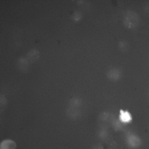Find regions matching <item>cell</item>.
I'll use <instances>...</instances> for the list:
<instances>
[{"label":"cell","mask_w":149,"mask_h":149,"mask_svg":"<svg viewBox=\"0 0 149 149\" xmlns=\"http://www.w3.org/2000/svg\"><path fill=\"white\" fill-rule=\"evenodd\" d=\"M39 52L36 49H33L29 51L26 55L27 59L30 61H33L36 60L39 57Z\"/></svg>","instance_id":"2"},{"label":"cell","mask_w":149,"mask_h":149,"mask_svg":"<svg viewBox=\"0 0 149 149\" xmlns=\"http://www.w3.org/2000/svg\"><path fill=\"white\" fill-rule=\"evenodd\" d=\"M16 144L11 140H5L1 143L0 149H15Z\"/></svg>","instance_id":"1"},{"label":"cell","mask_w":149,"mask_h":149,"mask_svg":"<svg viewBox=\"0 0 149 149\" xmlns=\"http://www.w3.org/2000/svg\"><path fill=\"white\" fill-rule=\"evenodd\" d=\"M120 119L121 121L125 123H128L131 120V117L130 113L127 111L123 110L120 111Z\"/></svg>","instance_id":"3"}]
</instances>
